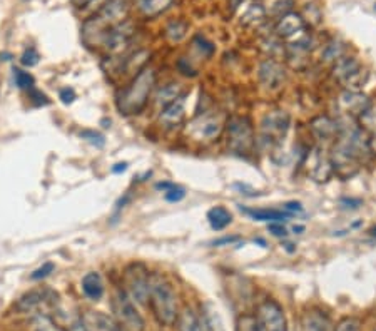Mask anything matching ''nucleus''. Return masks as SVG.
<instances>
[{"label": "nucleus", "instance_id": "obj_1", "mask_svg": "<svg viewBox=\"0 0 376 331\" xmlns=\"http://www.w3.org/2000/svg\"><path fill=\"white\" fill-rule=\"evenodd\" d=\"M149 304L161 325L172 326L179 319L178 296L174 288L159 273H151L149 276Z\"/></svg>", "mask_w": 376, "mask_h": 331}, {"label": "nucleus", "instance_id": "obj_2", "mask_svg": "<svg viewBox=\"0 0 376 331\" xmlns=\"http://www.w3.org/2000/svg\"><path fill=\"white\" fill-rule=\"evenodd\" d=\"M156 84V71L152 67H144L139 74L134 75L132 82L117 96V110L122 116L139 114L148 104L151 90Z\"/></svg>", "mask_w": 376, "mask_h": 331}, {"label": "nucleus", "instance_id": "obj_3", "mask_svg": "<svg viewBox=\"0 0 376 331\" xmlns=\"http://www.w3.org/2000/svg\"><path fill=\"white\" fill-rule=\"evenodd\" d=\"M226 129H228V147L233 154L248 158L255 152V127L249 117L233 116L226 124Z\"/></svg>", "mask_w": 376, "mask_h": 331}, {"label": "nucleus", "instance_id": "obj_4", "mask_svg": "<svg viewBox=\"0 0 376 331\" xmlns=\"http://www.w3.org/2000/svg\"><path fill=\"white\" fill-rule=\"evenodd\" d=\"M333 77L344 87V90L362 93L370 75L356 57L343 56L333 66Z\"/></svg>", "mask_w": 376, "mask_h": 331}, {"label": "nucleus", "instance_id": "obj_5", "mask_svg": "<svg viewBox=\"0 0 376 331\" xmlns=\"http://www.w3.org/2000/svg\"><path fill=\"white\" fill-rule=\"evenodd\" d=\"M113 313L121 331H144V318L137 311L136 304L126 295L124 290H117L113 296Z\"/></svg>", "mask_w": 376, "mask_h": 331}, {"label": "nucleus", "instance_id": "obj_6", "mask_svg": "<svg viewBox=\"0 0 376 331\" xmlns=\"http://www.w3.org/2000/svg\"><path fill=\"white\" fill-rule=\"evenodd\" d=\"M149 269L145 268L143 262H130L128 268L124 269L122 275V283L126 295L129 296L132 302L145 304L149 299Z\"/></svg>", "mask_w": 376, "mask_h": 331}, {"label": "nucleus", "instance_id": "obj_7", "mask_svg": "<svg viewBox=\"0 0 376 331\" xmlns=\"http://www.w3.org/2000/svg\"><path fill=\"white\" fill-rule=\"evenodd\" d=\"M291 117L286 110H271L261 121V139L266 146L276 147L283 143L290 131Z\"/></svg>", "mask_w": 376, "mask_h": 331}, {"label": "nucleus", "instance_id": "obj_8", "mask_svg": "<svg viewBox=\"0 0 376 331\" xmlns=\"http://www.w3.org/2000/svg\"><path fill=\"white\" fill-rule=\"evenodd\" d=\"M130 10V0H106L99 12L91 17L94 24L109 32L110 29L122 24L128 19Z\"/></svg>", "mask_w": 376, "mask_h": 331}, {"label": "nucleus", "instance_id": "obj_9", "mask_svg": "<svg viewBox=\"0 0 376 331\" xmlns=\"http://www.w3.org/2000/svg\"><path fill=\"white\" fill-rule=\"evenodd\" d=\"M259 331H287V321L283 306L274 299H264L256 311Z\"/></svg>", "mask_w": 376, "mask_h": 331}, {"label": "nucleus", "instance_id": "obj_10", "mask_svg": "<svg viewBox=\"0 0 376 331\" xmlns=\"http://www.w3.org/2000/svg\"><path fill=\"white\" fill-rule=\"evenodd\" d=\"M57 303V295L52 290L47 288H40V290H32L25 295H22L21 298L15 303V310L19 313H40L42 308H45L47 304H56Z\"/></svg>", "mask_w": 376, "mask_h": 331}, {"label": "nucleus", "instance_id": "obj_11", "mask_svg": "<svg viewBox=\"0 0 376 331\" xmlns=\"http://www.w3.org/2000/svg\"><path fill=\"white\" fill-rule=\"evenodd\" d=\"M132 36H134L132 22L126 21L122 22V24L116 25V27H113L109 32H107L106 40H104L106 51L109 52L110 56L121 54L122 51H126V47L129 45Z\"/></svg>", "mask_w": 376, "mask_h": 331}, {"label": "nucleus", "instance_id": "obj_12", "mask_svg": "<svg viewBox=\"0 0 376 331\" xmlns=\"http://www.w3.org/2000/svg\"><path fill=\"white\" fill-rule=\"evenodd\" d=\"M222 121L220 117H216L214 114H204V116H199L191 123V134L199 140H214L221 136Z\"/></svg>", "mask_w": 376, "mask_h": 331}, {"label": "nucleus", "instance_id": "obj_13", "mask_svg": "<svg viewBox=\"0 0 376 331\" xmlns=\"http://www.w3.org/2000/svg\"><path fill=\"white\" fill-rule=\"evenodd\" d=\"M306 159H308V173L313 181L326 182L331 177V161H329V156H326L321 147H313L312 152L306 156Z\"/></svg>", "mask_w": 376, "mask_h": 331}, {"label": "nucleus", "instance_id": "obj_14", "mask_svg": "<svg viewBox=\"0 0 376 331\" xmlns=\"http://www.w3.org/2000/svg\"><path fill=\"white\" fill-rule=\"evenodd\" d=\"M370 99L364 96L363 93H353V90H344L340 97H338V109L341 114L346 117H356L358 119L360 114L370 106Z\"/></svg>", "mask_w": 376, "mask_h": 331}, {"label": "nucleus", "instance_id": "obj_15", "mask_svg": "<svg viewBox=\"0 0 376 331\" xmlns=\"http://www.w3.org/2000/svg\"><path fill=\"white\" fill-rule=\"evenodd\" d=\"M258 75H259L261 84L270 90H278L279 87L283 86V82H285V77H286L283 66L274 59L264 60V62L259 66Z\"/></svg>", "mask_w": 376, "mask_h": 331}, {"label": "nucleus", "instance_id": "obj_16", "mask_svg": "<svg viewBox=\"0 0 376 331\" xmlns=\"http://www.w3.org/2000/svg\"><path fill=\"white\" fill-rule=\"evenodd\" d=\"M309 127H312L314 138L323 144L329 143V140H335L338 138V132H340L338 121H333L331 117L328 116L314 117Z\"/></svg>", "mask_w": 376, "mask_h": 331}, {"label": "nucleus", "instance_id": "obj_17", "mask_svg": "<svg viewBox=\"0 0 376 331\" xmlns=\"http://www.w3.org/2000/svg\"><path fill=\"white\" fill-rule=\"evenodd\" d=\"M184 116H186V99L181 96L178 101L163 108L159 114V123L166 129H172L183 123Z\"/></svg>", "mask_w": 376, "mask_h": 331}, {"label": "nucleus", "instance_id": "obj_18", "mask_svg": "<svg viewBox=\"0 0 376 331\" xmlns=\"http://www.w3.org/2000/svg\"><path fill=\"white\" fill-rule=\"evenodd\" d=\"M199 321H201V326L204 331H224V323H222L220 311L211 302H206L201 306Z\"/></svg>", "mask_w": 376, "mask_h": 331}, {"label": "nucleus", "instance_id": "obj_19", "mask_svg": "<svg viewBox=\"0 0 376 331\" xmlns=\"http://www.w3.org/2000/svg\"><path fill=\"white\" fill-rule=\"evenodd\" d=\"M82 291L87 298L92 299V302H99V299L104 296L106 291L102 276L99 275L97 271L87 273V275L82 278Z\"/></svg>", "mask_w": 376, "mask_h": 331}, {"label": "nucleus", "instance_id": "obj_20", "mask_svg": "<svg viewBox=\"0 0 376 331\" xmlns=\"http://www.w3.org/2000/svg\"><path fill=\"white\" fill-rule=\"evenodd\" d=\"M241 211H244L249 218L255 221H266V223H283V221L290 219V212L279 211V209H255V208H241Z\"/></svg>", "mask_w": 376, "mask_h": 331}, {"label": "nucleus", "instance_id": "obj_21", "mask_svg": "<svg viewBox=\"0 0 376 331\" xmlns=\"http://www.w3.org/2000/svg\"><path fill=\"white\" fill-rule=\"evenodd\" d=\"M329 330V319L326 318L325 313L321 311L312 310L305 313L301 318V326L299 331H328Z\"/></svg>", "mask_w": 376, "mask_h": 331}, {"label": "nucleus", "instance_id": "obj_22", "mask_svg": "<svg viewBox=\"0 0 376 331\" xmlns=\"http://www.w3.org/2000/svg\"><path fill=\"white\" fill-rule=\"evenodd\" d=\"M208 221L214 231H222L233 223V214L224 206H214L208 211Z\"/></svg>", "mask_w": 376, "mask_h": 331}, {"label": "nucleus", "instance_id": "obj_23", "mask_svg": "<svg viewBox=\"0 0 376 331\" xmlns=\"http://www.w3.org/2000/svg\"><path fill=\"white\" fill-rule=\"evenodd\" d=\"M172 2L174 0H137V7H139L141 14L152 19L166 12L169 7L172 5Z\"/></svg>", "mask_w": 376, "mask_h": 331}, {"label": "nucleus", "instance_id": "obj_24", "mask_svg": "<svg viewBox=\"0 0 376 331\" xmlns=\"http://www.w3.org/2000/svg\"><path fill=\"white\" fill-rule=\"evenodd\" d=\"M181 96H184V89L181 84H167V86H164L163 89L157 93L156 102L159 106H163V108H166V106L178 101Z\"/></svg>", "mask_w": 376, "mask_h": 331}, {"label": "nucleus", "instance_id": "obj_25", "mask_svg": "<svg viewBox=\"0 0 376 331\" xmlns=\"http://www.w3.org/2000/svg\"><path fill=\"white\" fill-rule=\"evenodd\" d=\"M30 331H67L60 328L47 313H36L30 318Z\"/></svg>", "mask_w": 376, "mask_h": 331}, {"label": "nucleus", "instance_id": "obj_26", "mask_svg": "<svg viewBox=\"0 0 376 331\" xmlns=\"http://www.w3.org/2000/svg\"><path fill=\"white\" fill-rule=\"evenodd\" d=\"M291 7H293V0H264V12L266 17H283L287 12H291Z\"/></svg>", "mask_w": 376, "mask_h": 331}, {"label": "nucleus", "instance_id": "obj_27", "mask_svg": "<svg viewBox=\"0 0 376 331\" xmlns=\"http://www.w3.org/2000/svg\"><path fill=\"white\" fill-rule=\"evenodd\" d=\"M358 124L362 131L370 132V134H376V104L371 102V104L360 114Z\"/></svg>", "mask_w": 376, "mask_h": 331}, {"label": "nucleus", "instance_id": "obj_28", "mask_svg": "<svg viewBox=\"0 0 376 331\" xmlns=\"http://www.w3.org/2000/svg\"><path fill=\"white\" fill-rule=\"evenodd\" d=\"M179 331H204L199 321V317L191 308H186L179 317Z\"/></svg>", "mask_w": 376, "mask_h": 331}, {"label": "nucleus", "instance_id": "obj_29", "mask_svg": "<svg viewBox=\"0 0 376 331\" xmlns=\"http://www.w3.org/2000/svg\"><path fill=\"white\" fill-rule=\"evenodd\" d=\"M187 30H189V25L183 21H176L171 22V24L166 27V37L174 44L181 42L184 37L187 36Z\"/></svg>", "mask_w": 376, "mask_h": 331}, {"label": "nucleus", "instance_id": "obj_30", "mask_svg": "<svg viewBox=\"0 0 376 331\" xmlns=\"http://www.w3.org/2000/svg\"><path fill=\"white\" fill-rule=\"evenodd\" d=\"M266 19V12H264L263 5H258V3H252L251 7L246 10V12L243 14V19H241V22H243L244 25H259L261 22Z\"/></svg>", "mask_w": 376, "mask_h": 331}, {"label": "nucleus", "instance_id": "obj_31", "mask_svg": "<svg viewBox=\"0 0 376 331\" xmlns=\"http://www.w3.org/2000/svg\"><path fill=\"white\" fill-rule=\"evenodd\" d=\"M343 56H344V45L341 44L340 40H331L323 49L321 59H323L325 62H336V60L341 59Z\"/></svg>", "mask_w": 376, "mask_h": 331}, {"label": "nucleus", "instance_id": "obj_32", "mask_svg": "<svg viewBox=\"0 0 376 331\" xmlns=\"http://www.w3.org/2000/svg\"><path fill=\"white\" fill-rule=\"evenodd\" d=\"M14 81L19 89L27 90V93L36 87V79H34V75L30 74V72L19 69V67H14Z\"/></svg>", "mask_w": 376, "mask_h": 331}, {"label": "nucleus", "instance_id": "obj_33", "mask_svg": "<svg viewBox=\"0 0 376 331\" xmlns=\"http://www.w3.org/2000/svg\"><path fill=\"white\" fill-rule=\"evenodd\" d=\"M236 331H259L256 317H252V315H243V317H239L236 325Z\"/></svg>", "mask_w": 376, "mask_h": 331}, {"label": "nucleus", "instance_id": "obj_34", "mask_svg": "<svg viewBox=\"0 0 376 331\" xmlns=\"http://www.w3.org/2000/svg\"><path fill=\"white\" fill-rule=\"evenodd\" d=\"M39 60H40L39 52H37V49H34V47H27L24 51V54L21 56L22 66L29 67V69L30 67H36L37 64H39Z\"/></svg>", "mask_w": 376, "mask_h": 331}, {"label": "nucleus", "instance_id": "obj_35", "mask_svg": "<svg viewBox=\"0 0 376 331\" xmlns=\"http://www.w3.org/2000/svg\"><path fill=\"white\" fill-rule=\"evenodd\" d=\"M80 138H82L84 140H87V143L92 144V146H95V147H102L106 144L104 136L99 134V132H95V131H91V129H86V131L80 132Z\"/></svg>", "mask_w": 376, "mask_h": 331}, {"label": "nucleus", "instance_id": "obj_36", "mask_svg": "<svg viewBox=\"0 0 376 331\" xmlns=\"http://www.w3.org/2000/svg\"><path fill=\"white\" fill-rule=\"evenodd\" d=\"M54 269H56V265H54V262H51V261L44 262V265H42L40 268H37L36 271H34L32 275H30V280H32V281L44 280V278H47L49 275H51V273H54Z\"/></svg>", "mask_w": 376, "mask_h": 331}, {"label": "nucleus", "instance_id": "obj_37", "mask_svg": "<svg viewBox=\"0 0 376 331\" xmlns=\"http://www.w3.org/2000/svg\"><path fill=\"white\" fill-rule=\"evenodd\" d=\"M29 99H30V101H32V104L36 106V108H44V106L51 104L49 97L45 96L44 93H40L39 89H36V87L29 90Z\"/></svg>", "mask_w": 376, "mask_h": 331}, {"label": "nucleus", "instance_id": "obj_38", "mask_svg": "<svg viewBox=\"0 0 376 331\" xmlns=\"http://www.w3.org/2000/svg\"><path fill=\"white\" fill-rule=\"evenodd\" d=\"M335 331H360V321L356 318H344L338 323Z\"/></svg>", "mask_w": 376, "mask_h": 331}, {"label": "nucleus", "instance_id": "obj_39", "mask_svg": "<svg viewBox=\"0 0 376 331\" xmlns=\"http://www.w3.org/2000/svg\"><path fill=\"white\" fill-rule=\"evenodd\" d=\"M194 44L198 45V49H199V51H201L204 56H208V57H209V56H213V54H214V45L211 44L209 40H206L202 36H198V37H196V39H194Z\"/></svg>", "mask_w": 376, "mask_h": 331}, {"label": "nucleus", "instance_id": "obj_40", "mask_svg": "<svg viewBox=\"0 0 376 331\" xmlns=\"http://www.w3.org/2000/svg\"><path fill=\"white\" fill-rule=\"evenodd\" d=\"M164 197H166V201H169V203H179V201H183L186 197V191L183 188H179V186H176L171 191L164 193Z\"/></svg>", "mask_w": 376, "mask_h": 331}, {"label": "nucleus", "instance_id": "obj_41", "mask_svg": "<svg viewBox=\"0 0 376 331\" xmlns=\"http://www.w3.org/2000/svg\"><path fill=\"white\" fill-rule=\"evenodd\" d=\"M59 99L64 102V104H72V102L75 101V90L72 89V87H64V89H60L59 93Z\"/></svg>", "mask_w": 376, "mask_h": 331}, {"label": "nucleus", "instance_id": "obj_42", "mask_svg": "<svg viewBox=\"0 0 376 331\" xmlns=\"http://www.w3.org/2000/svg\"><path fill=\"white\" fill-rule=\"evenodd\" d=\"M268 230H270V233L272 236H276V238H286L287 236V230L281 223H270Z\"/></svg>", "mask_w": 376, "mask_h": 331}, {"label": "nucleus", "instance_id": "obj_43", "mask_svg": "<svg viewBox=\"0 0 376 331\" xmlns=\"http://www.w3.org/2000/svg\"><path fill=\"white\" fill-rule=\"evenodd\" d=\"M67 331H91L89 326H87L86 319L84 318H75L74 321H71Z\"/></svg>", "mask_w": 376, "mask_h": 331}, {"label": "nucleus", "instance_id": "obj_44", "mask_svg": "<svg viewBox=\"0 0 376 331\" xmlns=\"http://www.w3.org/2000/svg\"><path fill=\"white\" fill-rule=\"evenodd\" d=\"M239 236H222V238L216 239V241L213 243L214 246H218V248H221V246H226V245H233V243H237L239 241Z\"/></svg>", "mask_w": 376, "mask_h": 331}, {"label": "nucleus", "instance_id": "obj_45", "mask_svg": "<svg viewBox=\"0 0 376 331\" xmlns=\"http://www.w3.org/2000/svg\"><path fill=\"white\" fill-rule=\"evenodd\" d=\"M341 206L358 209L360 206H363V201L362 199H353V197H343V199H341Z\"/></svg>", "mask_w": 376, "mask_h": 331}, {"label": "nucleus", "instance_id": "obj_46", "mask_svg": "<svg viewBox=\"0 0 376 331\" xmlns=\"http://www.w3.org/2000/svg\"><path fill=\"white\" fill-rule=\"evenodd\" d=\"M285 211L290 212V214H294V212H303L305 208H303V204L298 203V201H291V203L285 204Z\"/></svg>", "mask_w": 376, "mask_h": 331}, {"label": "nucleus", "instance_id": "obj_47", "mask_svg": "<svg viewBox=\"0 0 376 331\" xmlns=\"http://www.w3.org/2000/svg\"><path fill=\"white\" fill-rule=\"evenodd\" d=\"M178 69L181 71L184 75H191V77H194V75H196V71H194L193 67H191L189 64H187L184 59H181V60H179V62H178Z\"/></svg>", "mask_w": 376, "mask_h": 331}, {"label": "nucleus", "instance_id": "obj_48", "mask_svg": "<svg viewBox=\"0 0 376 331\" xmlns=\"http://www.w3.org/2000/svg\"><path fill=\"white\" fill-rule=\"evenodd\" d=\"M176 182H171V181H163V182H157L156 184V189L157 191H163V193H167V191H171L172 188H176Z\"/></svg>", "mask_w": 376, "mask_h": 331}, {"label": "nucleus", "instance_id": "obj_49", "mask_svg": "<svg viewBox=\"0 0 376 331\" xmlns=\"http://www.w3.org/2000/svg\"><path fill=\"white\" fill-rule=\"evenodd\" d=\"M129 201H130V193H126L124 197H121V199L117 201V204H116V216L119 214V212H121V209H124V206L129 203Z\"/></svg>", "mask_w": 376, "mask_h": 331}, {"label": "nucleus", "instance_id": "obj_50", "mask_svg": "<svg viewBox=\"0 0 376 331\" xmlns=\"http://www.w3.org/2000/svg\"><path fill=\"white\" fill-rule=\"evenodd\" d=\"M126 169H128V162H117V164H114V167H113V173L121 174V173H124Z\"/></svg>", "mask_w": 376, "mask_h": 331}, {"label": "nucleus", "instance_id": "obj_51", "mask_svg": "<svg viewBox=\"0 0 376 331\" xmlns=\"http://www.w3.org/2000/svg\"><path fill=\"white\" fill-rule=\"evenodd\" d=\"M368 151L376 156V134H373V138L368 140Z\"/></svg>", "mask_w": 376, "mask_h": 331}, {"label": "nucleus", "instance_id": "obj_52", "mask_svg": "<svg viewBox=\"0 0 376 331\" xmlns=\"http://www.w3.org/2000/svg\"><path fill=\"white\" fill-rule=\"evenodd\" d=\"M71 2H72V5H75L78 9H82V7L89 5L92 0H71Z\"/></svg>", "mask_w": 376, "mask_h": 331}, {"label": "nucleus", "instance_id": "obj_53", "mask_svg": "<svg viewBox=\"0 0 376 331\" xmlns=\"http://www.w3.org/2000/svg\"><path fill=\"white\" fill-rule=\"evenodd\" d=\"M229 5H231V10L234 12V10H236L237 7L243 5V0H229Z\"/></svg>", "mask_w": 376, "mask_h": 331}, {"label": "nucleus", "instance_id": "obj_54", "mask_svg": "<svg viewBox=\"0 0 376 331\" xmlns=\"http://www.w3.org/2000/svg\"><path fill=\"white\" fill-rule=\"evenodd\" d=\"M305 230H306V228L303 226V224H294V226H293L294 234H303V233H305Z\"/></svg>", "mask_w": 376, "mask_h": 331}, {"label": "nucleus", "instance_id": "obj_55", "mask_svg": "<svg viewBox=\"0 0 376 331\" xmlns=\"http://www.w3.org/2000/svg\"><path fill=\"white\" fill-rule=\"evenodd\" d=\"M370 233H371V236H373V238H376V226L373 228V230H371V231H370Z\"/></svg>", "mask_w": 376, "mask_h": 331}, {"label": "nucleus", "instance_id": "obj_56", "mask_svg": "<svg viewBox=\"0 0 376 331\" xmlns=\"http://www.w3.org/2000/svg\"><path fill=\"white\" fill-rule=\"evenodd\" d=\"M375 9H376V3H375Z\"/></svg>", "mask_w": 376, "mask_h": 331}]
</instances>
